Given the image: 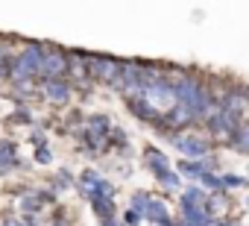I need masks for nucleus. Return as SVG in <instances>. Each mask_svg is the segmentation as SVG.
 I'll return each mask as SVG.
<instances>
[{
	"instance_id": "1",
	"label": "nucleus",
	"mask_w": 249,
	"mask_h": 226,
	"mask_svg": "<svg viewBox=\"0 0 249 226\" xmlns=\"http://www.w3.org/2000/svg\"><path fill=\"white\" fill-rule=\"evenodd\" d=\"M41 53H44V44H38V41H24V44L12 53L9 82L15 85V91H33V85L38 82Z\"/></svg>"
},
{
	"instance_id": "2",
	"label": "nucleus",
	"mask_w": 249,
	"mask_h": 226,
	"mask_svg": "<svg viewBox=\"0 0 249 226\" xmlns=\"http://www.w3.org/2000/svg\"><path fill=\"white\" fill-rule=\"evenodd\" d=\"M170 144L176 153H182V159H208L214 153V141L194 132V130H185V132H173L170 135Z\"/></svg>"
},
{
	"instance_id": "3",
	"label": "nucleus",
	"mask_w": 249,
	"mask_h": 226,
	"mask_svg": "<svg viewBox=\"0 0 249 226\" xmlns=\"http://www.w3.org/2000/svg\"><path fill=\"white\" fill-rule=\"evenodd\" d=\"M120 71H123V59H117V56H106V53H91L88 56V76H91V82L114 88L117 79H120Z\"/></svg>"
},
{
	"instance_id": "4",
	"label": "nucleus",
	"mask_w": 249,
	"mask_h": 226,
	"mask_svg": "<svg viewBox=\"0 0 249 226\" xmlns=\"http://www.w3.org/2000/svg\"><path fill=\"white\" fill-rule=\"evenodd\" d=\"M156 112H159V115L164 118L167 115V112L176 106V91H173V82H170V76L167 74H161V76H156L150 85H147V91L141 94Z\"/></svg>"
},
{
	"instance_id": "5",
	"label": "nucleus",
	"mask_w": 249,
	"mask_h": 226,
	"mask_svg": "<svg viewBox=\"0 0 249 226\" xmlns=\"http://www.w3.org/2000/svg\"><path fill=\"white\" fill-rule=\"evenodd\" d=\"M65 76H68V50L59 44H44L41 65H38V82L65 79Z\"/></svg>"
},
{
	"instance_id": "6",
	"label": "nucleus",
	"mask_w": 249,
	"mask_h": 226,
	"mask_svg": "<svg viewBox=\"0 0 249 226\" xmlns=\"http://www.w3.org/2000/svg\"><path fill=\"white\" fill-rule=\"evenodd\" d=\"M73 82L65 76V79H47V82H41V94L47 97V103H53V106H68L71 100H73Z\"/></svg>"
},
{
	"instance_id": "7",
	"label": "nucleus",
	"mask_w": 249,
	"mask_h": 226,
	"mask_svg": "<svg viewBox=\"0 0 249 226\" xmlns=\"http://www.w3.org/2000/svg\"><path fill=\"white\" fill-rule=\"evenodd\" d=\"M144 223H150V226H176V217L170 214L167 200H161V197L153 194V200H150V206L144 211Z\"/></svg>"
},
{
	"instance_id": "8",
	"label": "nucleus",
	"mask_w": 249,
	"mask_h": 226,
	"mask_svg": "<svg viewBox=\"0 0 249 226\" xmlns=\"http://www.w3.org/2000/svg\"><path fill=\"white\" fill-rule=\"evenodd\" d=\"M88 206H91V211H94V217L100 223L117 220V203H114V197H88Z\"/></svg>"
},
{
	"instance_id": "9",
	"label": "nucleus",
	"mask_w": 249,
	"mask_h": 226,
	"mask_svg": "<svg viewBox=\"0 0 249 226\" xmlns=\"http://www.w3.org/2000/svg\"><path fill=\"white\" fill-rule=\"evenodd\" d=\"M205 197H208V191H205L199 182H188V185L179 191V208H188V206H205Z\"/></svg>"
},
{
	"instance_id": "10",
	"label": "nucleus",
	"mask_w": 249,
	"mask_h": 226,
	"mask_svg": "<svg viewBox=\"0 0 249 226\" xmlns=\"http://www.w3.org/2000/svg\"><path fill=\"white\" fill-rule=\"evenodd\" d=\"M211 217H226L229 214V208H231V203H229V191H211L208 197H205V206H202Z\"/></svg>"
},
{
	"instance_id": "11",
	"label": "nucleus",
	"mask_w": 249,
	"mask_h": 226,
	"mask_svg": "<svg viewBox=\"0 0 249 226\" xmlns=\"http://www.w3.org/2000/svg\"><path fill=\"white\" fill-rule=\"evenodd\" d=\"M176 170H179L182 179H188V182H199V176L208 170V162H205V159H182V162L176 165Z\"/></svg>"
},
{
	"instance_id": "12",
	"label": "nucleus",
	"mask_w": 249,
	"mask_h": 226,
	"mask_svg": "<svg viewBox=\"0 0 249 226\" xmlns=\"http://www.w3.org/2000/svg\"><path fill=\"white\" fill-rule=\"evenodd\" d=\"M211 214L202 208V206H188V208H179V223L185 226H211Z\"/></svg>"
},
{
	"instance_id": "13",
	"label": "nucleus",
	"mask_w": 249,
	"mask_h": 226,
	"mask_svg": "<svg viewBox=\"0 0 249 226\" xmlns=\"http://www.w3.org/2000/svg\"><path fill=\"white\" fill-rule=\"evenodd\" d=\"M153 176H156V182H159L164 191H182V188H185V185H182L185 179L179 176V170H176L173 165H170V168H159V170H153Z\"/></svg>"
},
{
	"instance_id": "14",
	"label": "nucleus",
	"mask_w": 249,
	"mask_h": 226,
	"mask_svg": "<svg viewBox=\"0 0 249 226\" xmlns=\"http://www.w3.org/2000/svg\"><path fill=\"white\" fill-rule=\"evenodd\" d=\"M9 65H12V47L0 41V85L9 82Z\"/></svg>"
},
{
	"instance_id": "15",
	"label": "nucleus",
	"mask_w": 249,
	"mask_h": 226,
	"mask_svg": "<svg viewBox=\"0 0 249 226\" xmlns=\"http://www.w3.org/2000/svg\"><path fill=\"white\" fill-rule=\"evenodd\" d=\"M108 147H117V150H129V135L123 127H111L108 130Z\"/></svg>"
},
{
	"instance_id": "16",
	"label": "nucleus",
	"mask_w": 249,
	"mask_h": 226,
	"mask_svg": "<svg viewBox=\"0 0 249 226\" xmlns=\"http://www.w3.org/2000/svg\"><path fill=\"white\" fill-rule=\"evenodd\" d=\"M150 200H153V194L150 191H132V200H129V208L132 211H138L141 217H144V211H147V206H150Z\"/></svg>"
},
{
	"instance_id": "17",
	"label": "nucleus",
	"mask_w": 249,
	"mask_h": 226,
	"mask_svg": "<svg viewBox=\"0 0 249 226\" xmlns=\"http://www.w3.org/2000/svg\"><path fill=\"white\" fill-rule=\"evenodd\" d=\"M199 185L211 194V191H223V179H220V173L217 170H205L202 176H199Z\"/></svg>"
},
{
	"instance_id": "18",
	"label": "nucleus",
	"mask_w": 249,
	"mask_h": 226,
	"mask_svg": "<svg viewBox=\"0 0 249 226\" xmlns=\"http://www.w3.org/2000/svg\"><path fill=\"white\" fill-rule=\"evenodd\" d=\"M220 179H223V191H237V188L249 185V179L237 176V173H220Z\"/></svg>"
},
{
	"instance_id": "19",
	"label": "nucleus",
	"mask_w": 249,
	"mask_h": 226,
	"mask_svg": "<svg viewBox=\"0 0 249 226\" xmlns=\"http://www.w3.org/2000/svg\"><path fill=\"white\" fill-rule=\"evenodd\" d=\"M71 185H73V176H71L68 170H59L56 179H53V191L59 194V191H65V188H71Z\"/></svg>"
},
{
	"instance_id": "20",
	"label": "nucleus",
	"mask_w": 249,
	"mask_h": 226,
	"mask_svg": "<svg viewBox=\"0 0 249 226\" xmlns=\"http://www.w3.org/2000/svg\"><path fill=\"white\" fill-rule=\"evenodd\" d=\"M120 223H123V226H141V223H144V217H141L138 211H132V208H126V211H123V214H120Z\"/></svg>"
},
{
	"instance_id": "21",
	"label": "nucleus",
	"mask_w": 249,
	"mask_h": 226,
	"mask_svg": "<svg viewBox=\"0 0 249 226\" xmlns=\"http://www.w3.org/2000/svg\"><path fill=\"white\" fill-rule=\"evenodd\" d=\"M36 162H38V165H50V162H53V150H50L47 144H38V147H36Z\"/></svg>"
},
{
	"instance_id": "22",
	"label": "nucleus",
	"mask_w": 249,
	"mask_h": 226,
	"mask_svg": "<svg viewBox=\"0 0 249 226\" xmlns=\"http://www.w3.org/2000/svg\"><path fill=\"white\" fill-rule=\"evenodd\" d=\"M211 226H237V220L226 214V217H214V220H211Z\"/></svg>"
},
{
	"instance_id": "23",
	"label": "nucleus",
	"mask_w": 249,
	"mask_h": 226,
	"mask_svg": "<svg viewBox=\"0 0 249 226\" xmlns=\"http://www.w3.org/2000/svg\"><path fill=\"white\" fill-rule=\"evenodd\" d=\"M100 226H123L120 220H106V223H100Z\"/></svg>"
},
{
	"instance_id": "24",
	"label": "nucleus",
	"mask_w": 249,
	"mask_h": 226,
	"mask_svg": "<svg viewBox=\"0 0 249 226\" xmlns=\"http://www.w3.org/2000/svg\"><path fill=\"white\" fill-rule=\"evenodd\" d=\"M246 211H249V197H246Z\"/></svg>"
},
{
	"instance_id": "25",
	"label": "nucleus",
	"mask_w": 249,
	"mask_h": 226,
	"mask_svg": "<svg viewBox=\"0 0 249 226\" xmlns=\"http://www.w3.org/2000/svg\"><path fill=\"white\" fill-rule=\"evenodd\" d=\"M176 226H185V223H179V220H176Z\"/></svg>"
},
{
	"instance_id": "26",
	"label": "nucleus",
	"mask_w": 249,
	"mask_h": 226,
	"mask_svg": "<svg viewBox=\"0 0 249 226\" xmlns=\"http://www.w3.org/2000/svg\"><path fill=\"white\" fill-rule=\"evenodd\" d=\"M246 179H249V176H246Z\"/></svg>"
}]
</instances>
